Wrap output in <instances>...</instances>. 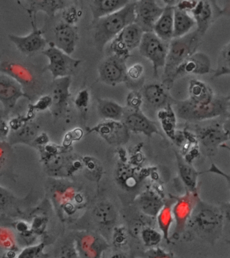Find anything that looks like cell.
I'll list each match as a JSON object with an SVG mask.
<instances>
[{
    "mask_svg": "<svg viewBox=\"0 0 230 258\" xmlns=\"http://www.w3.org/2000/svg\"><path fill=\"white\" fill-rule=\"evenodd\" d=\"M175 111L177 117L189 121L203 122L220 117H227L230 114V94L217 96L211 103L201 104L191 101L188 98L183 101H176Z\"/></svg>",
    "mask_w": 230,
    "mask_h": 258,
    "instance_id": "obj_1",
    "label": "cell"
},
{
    "mask_svg": "<svg viewBox=\"0 0 230 258\" xmlns=\"http://www.w3.org/2000/svg\"><path fill=\"white\" fill-rule=\"evenodd\" d=\"M223 221V211L200 199L190 220L191 227L198 237L209 243H215L221 236Z\"/></svg>",
    "mask_w": 230,
    "mask_h": 258,
    "instance_id": "obj_2",
    "label": "cell"
},
{
    "mask_svg": "<svg viewBox=\"0 0 230 258\" xmlns=\"http://www.w3.org/2000/svg\"><path fill=\"white\" fill-rule=\"evenodd\" d=\"M95 21L94 41L98 50L103 51L126 27L135 23V3L131 2L119 11Z\"/></svg>",
    "mask_w": 230,
    "mask_h": 258,
    "instance_id": "obj_3",
    "label": "cell"
},
{
    "mask_svg": "<svg viewBox=\"0 0 230 258\" xmlns=\"http://www.w3.org/2000/svg\"><path fill=\"white\" fill-rule=\"evenodd\" d=\"M201 38L195 30L183 37L173 38L170 41L163 81L164 85L167 89L173 87V77L178 67L188 57L197 52Z\"/></svg>",
    "mask_w": 230,
    "mask_h": 258,
    "instance_id": "obj_4",
    "label": "cell"
},
{
    "mask_svg": "<svg viewBox=\"0 0 230 258\" xmlns=\"http://www.w3.org/2000/svg\"><path fill=\"white\" fill-rule=\"evenodd\" d=\"M169 43L162 40L153 31L145 32L142 36L141 43L138 47L139 53L151 62L155 77L159 75V70L165 67Z\"/></svg>",
    "mask_w": 230,
    "mask_h": 258,
    "instance_id": "obj_5",
    "label": "cell"
},
{
    "mask_svg": "<svg viewBox=\"0 0 230 258\" xmlns=\"http://www.w3.org/2000/svg\"><path fill=\"white\" fill-rule=\"evenodd\" d=\"M199 149L201 153L207 156H213L218 148L229 141L223 127V122L211 121L205 125H198L195 128Z\"/></svg>",
    "mask_w": 230,
    "mask_h": 258,
    "instance_id": "obj_6",
    "label": "cell"
},
{
    "mask_svg": "<svg viewBox=\"0 0 230 258\" xmlns=\"http://www.w3.org/2000/svg\"><path fill=\"white\" fill-rule=\"evenodd\" d=\"M41 53L49 60V63L45 70L51 74L53 80L71 77L72 74L82 62L81 59L72 57L52 43L49 44V47L45 48Z\"/></svg>",
    "mask_w": 230,
    "mask_h": 258,
    "instance_id": "obj_7",
    "label": "cell"
},
{
    "mask_svg": "<svg viewBox=\"0 0 230 258\" xmlns=\"http://www.w3.org/2000/svg\"><path fill=\"white\" fill-rule=\"evenodd\" d=\"M0 73L11 76L19 82L29 100H32L31 93H37L39 85L38 77L35 72L25 64L10 61L0 62Z\"/></svg>",
    "mask_w": 230,
    "mask_h": 258,
    "instance_id": "obj_8",
    "label": "cell"
},
{
    "mask_svg": "<svg viewBox=\"0 0 230 258\" xmlns=\"http://www.w3.org/2000/svg\"><path fill=\"white\" fill-rule=\"evenodd\" d=\"M144 32L135 23L128 25L112 40L111 51L113 55L127 59L131 52L139 47Z\"/></svg>",
    "mask_w": 230,
    "mask_h": 258,
    "instance_id": "obj_9",
    "label": "cell"
},
{
    "mask_svg": "<svg viewBox=\"0 0 230 258\" xmlns=\"http://www.w3.org/2000/svg\"><path fill=\"white\" fill-rule=\"evenodd\" d=\"M127 59L112 54L100 65V80L106 85L115 87L127 80Z\"/></svg>",
    "mask_w": 230,
    "mask_h": 258,
    "instance_id": "obj_10",
    "label": "cell"
},
{
    "mask_svg": "<svg viewBox=\"0 0 230 258\" xmlns=\"http://www.w3.org/2000/svg\"><path fill=\"white\" fill-rule=\"evenodd\" d=\"M221 8L216 0H198L191 12L196 23V31L203 37L215 20L221 17Z\"/></svg>",
    "mask_w": 230,
    "mask_h": 258,
    "instance_id": "obj_11",
    "label": "cell"
},
{
    "mask_svg": "<svg viewBox=\"0 0 230 258\" xmlns=\"http://www.w3.org/2000/svg\"><path fill=\"white\" fill-rule=\"evenodd\" d=\"M33 31L26 36L9 35L10 41L24 55L31 56L45 49L47 41L44 37L43 32L37 27L36 21L31 20Z\"/></svg>",
    "mask_w": 230,
    "mask_h": 258,
    "instance_id": "obj_12",
    "label": "cell"
},
{
    "mask_svg": "<svg viewBox=\"0 0 230 258\" xmlns=\"http://www.w3.org/2000/svg\"><path fill=\"white\" fill-rule=\"evenodd\" d=\"M135 3V23L145 32H152L165 7L158 5L156 0H137Z\"/></svg>",
    "mask_w": 230,
    "mask_h": 258,
    "instance_id": "obj_13",
    "label": "cell"
},
{
    "mask_svg": "<svg viewBox=\"0 0 230 258\" xmlns=\"http://www.w3.org/2000/svg\"><path fill=\"white\" fill-rule=\"evenodd\" d=\"M211 72V61L209 56L203 52H195L176 70L173 82L174 83L176 80L185 76L205 75Z\"/></svg>",
    "mask_w": 230,
    "mask_h": 258,
    "instance_id": "obj_14",
    "label": "cell"
},
{
    "mask_svg": "<svg viewBox=\"0 0 230 258\" xmlns=\"http://www.w3.org/2000/svg\"><path fill=\"white\" fill-rule=\"evenodd\" d=\"M22 98L29 100L21 84L11 76L0 73V103L4 109L11 111Z\"/></svg>",
    "mask_w": 230,
    "mask_h": 258,
    "instance_id": "obj_15",
    "label": "cell"
},
{
    "mask_svg": "<svg viewBox=\"0 0 230 258\" xmlns=\"http://www.w3.org/2000/svg\"><path fill=\"white\" fill-rule=\"evenodd\" d=\"M169 89L164 85L154 83L145 85L142 89L141 93L143 98V103L146 106L161 110L167 107L168 105H174L175 100L170 95Z\"/></svg>",
    "mask_w": 230,
    "mask_h": 258,
    "instance_id": "obj_16",
    "label": "cell"
},
{
    "mask_svg": "<svg viewBox=\"0 0 230 258\" xmlns=\"http://www.w3.org/2000/svg\"><path fill=\"white\" fill-rule=\"evenodd\" d=\"M122 121L129 131L134 133L143 134L149 137L159 133L155 122L149 119L140 109H132L131 112L127 113L125 111Z\"/></svg>",
    "mask_w": 230,
    "mask_h": 258,
    "instance_id": "obj_17",
    "label": "cell"
},
{
    "mask_svg": "<svg viewBox=\"0 0 230 258\" xmlns=\"http://www.w3.org/2000/svg\"><path fill=\"white\" fill-rule=\"evenodd\" d=\"M53 38L52 43L68 55H71L75 51L79 35L73 25L65 22L57 24L54 28Z\"/></svg>",
    "mask_w": 230,
    "mask_h": 258,
    "instance_id": "obj_18",
    "label": "cell"
},
{
    "mask_svg": "<svg viewBox=\"0 0 230 258\" xmlns=\"http://www.w3.org/2000/svg\"><path fill=\"white\" fill-rule=\"evenodd\" d=\"M91 132L99 134L110 143H121L129 137V130L123 121L107 120L95 126Z\"/></svg>",
    "mask_w": 230,
    "mask_h": 258,
    "instance_id": "obj_19",
    "label": "cell"
},
{
    "mask_svg": "<svg viewBox=\"0 0 230 258\" xmlns=\"http://www.w3.org/2000/svg\"><path fill=\"white\" fill-rule=\"evenodd\" d=\"M71 85V77H66L53 80L52 84L51 97L54 114L58 115L65 107L70 97V86Z\"/></svg>",
    "mask_w": 230,
    "mask_h": 258,
    "instance_id": "obj_20",
    "label": "cell"
},
{
    "mask_svg": "<svg viewBox=\"0 0 230 258\" xmlns=\"http://www.w3.org/2000/svg\"><path fill=\"white\" fill-rule=\"evenodd\" d=\"M189 99L196 103H211L216 97L212 88L201 80L192 79L189 85Z\"/></svg>",
    "mask_w": 230,
    "mask_h": 258,
    "instance_id": "obj_21",
    "label": "cell"
},
{
    "mask_svg": "<svg viewBox=\"0 0 230 258\" xmlns=\"http://www.w3.org/2000/svg\"><path fill=\"white\" fill-rule=\"evenodd\" d=\"M174 9L175 8L165 7L163 14L154 27L153 32L166 42L173 39Z\"/></svg>",
    "mask_w": 230,
    "mask_h": 258,
    "instance_id": "obj_22",
    "label": "cell"
},
{
    "mask_svg": "<svg viewBox=\"0 0 230 258\" xmlns=\"http://www.w3.org/2000/svg\"><path fill=\"white\" fill-rule=\"evenodd\" d=\"M131 2V0H92L91 9L94 19L119 11Z\"/></svg>",
    "mask_w": 230,
    "mask_h": 258,
    "instance_id": "obj_23",
    "label": "cell"
},
{
    "mask_svg": "<svg viewBox=\"0 0 230 258\" xmlns=\"http://www.w3.org/2000/svg\"><path fill=\"white\" fill-rule=\"evenodd\" d=\"M29 8L26 9L31 20L36 21V16L39 12L46 14L49 18H53L61 9L59 0H27Z\"/></svg>",
    "mask_w": 230,
    "mask_h": 258,
    "instance_id": "obj_24",
    "label": "cell"
},
{
    "mask_svg": "<svg viewBox=\"0 0 230 258\" xmlns=\"http://www.w3.org/2000/svg\"><path fill=\"white\" fill-rule=\"evenodd\" d=\"M39 127L32 120L26 122L19 129L15 131H11L8 137L10 145L24 143L29 145L33 143L38 136Z\"/></svg>",
    "mask_w": 230,
    "mask_h": 258,
    "instance_id": "obj_25",
    "label": "cell"
},
{
    "mask_svg": "<svg viewBox=\"0 0 230 258\" xmlns=\"http://www.w3.org/2000/svg\"><path fill=\"white\" fill-rule=\"evenodd\" d=\"M196 26L195 19L188 12L182 11L178 8L174 9L173 38L183 37L192 31Z\"/></svg>",
    "mask_w": 230,
    "mask_h": 258,
    "instance_id": "obj_26",
    "label": "cell"
},
{
    "mask_svg": "<svg viewBox=\"0 0 230 258\" xmlns=\"http://www.w3.org/2000/svg\"><path fill=\"white\" fill-rule=\"evenodd\" d=\"M99 115L105 120L122 121L125 109L119 104L108 99H98Z\"/></svg>",
    "mask_w": 230,
    "mask_h": 258,
    "instance_id": "obj_27",
    "label": "cell"
},
{
    "mask_svg": "<svg viewBox=\"0 0 230 258\" xmlns=\"http://www.w3.org/2000/svg\"><path fill=\"white\" fill-rule=\"evenodd\" d=\"M162 126L166 134L171 139H174L176 134L177 125V115L173 107V105H168L167 107L159 110L158 113Z\"/></svg>",
    "mask_w": 230,
    "mask_h": 258,
    "instance_id": "obj_28",
    "label": "cell"
},
{
    "mask_svg": "<svg viewBox=\"0 0 230 258\" xmlns=\"http://www.w3.org/2000/svg\"><path fill=\"white\" fill-rule=\"evenodd\" d=\"M179 167L180 175L189 191H197V180L201 173L186 162L180 161Z\"/></svg>",
    "mask_w": 230,
    "mask_h": 258,
    "instance_id": "obj_29",
    "label": "cell"
},
{
    "mask_svg": "<svg viewBox=\"0 0 230 258\" xmlns=\"http://www.w3.org/2000/svg\"><path fill=\"white\" fill-rule=\"evenodd\" d=\"M94 217L101 225H111L115 221L117 214L113 206L109 203L100 204L93 212Z\"/></svg>",
    "mask_w": 230,
    "mask_h": 258,
    "instance_id": "obj_30",
    "label": "cell"
},
{
    "mask_svg": "<svg viewBox=\"0 0 230 258\" xmlns=\"http://www.w3.org/2000/svg\"><path fill=\"white\" fill-rule=\"evenodd\" d=\"M139 206L141 211L146 215L155 217L161 211L163 203L155 195L147 193L141 197L139 201Z\"/></svg>",
    "mask_w": 230,
    "mask_h": 258,
    "instance_id": "obj_31",
    "label": "cell"
},
{
    "mask_svg": "<svg viewBox=\"0 0 230 258\" xmlns=\"http://www.w3.org/2000/svg\"><path fill=\"white\" fill-rule=\"evenodd\" d=\"M230 75V41L222 48L218 56L217 68L213 71V78Z\"/></svg>",
    "mask_w": 230,
    "mask_h": 258,
    "instance_id": "obj_32",
    "label": "cell"
},
{
    "mask_svg": "<svg viewBox=\"0 0 230 258\" xmlns=\"http://www.w3.org/2000/svg\"><path fill=\"white\" fill-rule=\"evenodd\" d=\"M0 247L7 251H16L17 249L15 236L7 227H0Z\"/></svg>",
    "mask_w": 230,
    "mask_h": 258,
    "instance_id": "obj_33",
    "label": "cell"
},
{
    "mask_svg": "<svg viewBox=\"0 0 230 258\" xmlns=\"http://www.w3.org/2000/svg\"><path fill=\"white\" fill-rule=\"evenodd\" d=\"M9 112L5 109H0V141L7 140L11 132L8 119Z\"/></svg>",
    "mask_w": 230,
    "mask_h": 258,
    "instance_id": "obj_34",
    "label": "cell"
},
{
    "mask_svg": "<svg viewBox=\"0 0 230 258\" xmlns=\"http://www.w3.org/2000/svg\"><path fill=\"white\" fill-rule=\"evenodd\" d=\"M44 244L41 243L37 245L29 246L21 252L19 258H37L43 255Z\"/></svg>",
    "mask_w": 230,
    "mask_h": 258,
    "instance_id": "obj_35",
    "label": "cell"
},
{
    "mask_svg": "<svg viewBox=\"0 0 230 258\" xmlns=\"http://www.w3.org/2000/svg\"><path fill=\"white\" fill-rule=\"evenodd\" d=\"M52 106V98L51 95H44L40 97L35 103L29 105V110L35 112L45 111L47 109H51Z\"/></svg>",
    "mask_w": 230,
    "mask_h": 258,
    "instance_id": "obj_36",
    "label": "cell"
},
{
    "mask_svg": "<svg viewBox=\"0 0 230 258\" xmlns=\"http://www.w3.org/2000/svg\"><path fill=\"white\" fill-rule=\"evenodd\" d=\"M127 103L131 109H140V107L143 104V98H142L141 92H131L127 96Z\"/></svg>",
    "mask_w": 230,
    "mask_h": 258,
    "instance_id": "obj_37",
    "label": "cell"
},
{
    "mask_svg": "<svg viewBox=\"0 0 230 258\" xmlns=\"http://www.w3.org/2000/svg\"><path fill=\"white\" fill-rule=\"evenodd\" d=\"M144 67L143 64L137 63L133 64L127 71V78L131 81H136L139 80L143 76Z\"/></svg>",
    "mask_w": 230,
    "mask_h": 258,
    "instance_id": "obj_38",
    "label": "cell"
},
{
    "mask_svg": "<svg viewBox=\"0 0 230 258\" xmlns=\"http://www.w3.org/2000/svg\"><path fill=\"white\" fill-rule=\"evenodd\" d=\"M207 172H208V173L217 174V175H221L222 177L225 178V179L227 181L228 185H229L230 188V175H228L227 173H224V172L222 171L221 170H220L217 166L214 165V164H212L211 167H210V169L208 170ZM223 212L224 213H225L226 217H227V219H230V203L227 204V205H225V211Z\"/></svg>",
    "mask_w": 230,
    "mask_h": 258,
    "instance_id": "obj_39",
    "label": "cell"
},
{
    "mask_svg": "<svg viewBox=\"0 0 230 258\" xmlns=\"http://www.w3.org/2000/svg\"><path fill=\"white\" fill-rule=\"evenodd\" d=\"M11 152V145L7 142L0 141V171L5 167Z\"/></svg>",
    "mask_w": 230,
    "mask_h": 258,
    "instance_id": "obj_40",
    "label": "cell"
},
{
    "mask_svg": "<svg viewBox=\"0 0 230 258\" xmlns=\"http://www.w3.org/2000/svg\"><path fill=\"white\" fill-rule=\"evenodd\" d=\"M14 201H15V197L11 195V192L0 185V208H5L12 205Z\"/></svg>",
    "mask_w": 230,
    "mask_h": 258,
    "instance_id": "obj_41",
    "label": "cell"
},
{
    "mask_svg": "<svg viewBox=\"0 0 230 258\" xmlns=\"http://www.w3.org/2000/svg\"><path fill=\"white\" fill-rule=\"evenodd\" d=\"M83 136V131L81 128H75L73 131L66 134L64 143L69 144L73 141H77L81 139Z\"/></svg>",
    "mask_w": 230,
    "mask_h": 258,
    "instance_id": "obj_42",
    "label": "cell"
},
{
    "mask_svg": "<svg viewBox=\"0 0 230 258\" xmlns=\"http://www.w3.org/2000/svg\"><path fill=\"white\" fill-rule=\"evenodd\" d=\"M89 101V93L87 90H83L80 92L75 99V104L78 107H85L88 105Z\"/></svg>",
    "mask_w": 230,
    "mask_h": 258,
    "instance_id": "obj_43",
    "label": "cell"
},
{
    "mask_svg": "<svg viewBox=\"0 0 230 258\" xmlns=\"http://www.w3.org/2000/svg\"><path fill=\"white\" fill-rule=\"evenodd\" d=\"M198 0H181L177 5V8L182 11L191 13L195 6L197 5ZM176 8V7H175Z\"/></svg>",
    "mask_w": 230,
    "mask_h": 258,
    "instance_id": "obj_44",
    "label": "cell"
},
{
    "mask_svg": "<svg viewBox=\"0 0 230 258\" xmlns=\"http://www.w3.org/2000/svg\"><path fill=\"white\" fill-rule=\"evenodd\" d=\"M14 227H15V229L17 230L18 233H19L21 235H25V234L32 231L31 228L30 229L29 224L26 223L25 221H20L16 222Z\"/></svg>",
    "mask_w": 230,
    "mask_h": 258,
    "instance_id": "obj_45",
    "label": "cell"
},
{
    "mask_svg": "<svg viewBox=\"0 0 230 258\" xmlns=\"http://www.w3.org/2000/svg\"><path fill=\"white\" fill-rule=\"evenodd\" d=\"M75 10L73 9H68L63 14V18L65 19V23L72 25L74 21L77 19V14L75 13Z\"/></svg>",
    "mask_w": 230,
    "mask_h": 258,
    "instance_id": "obj_46",
    "label": "cell"
},
{
    "mask_svg": "<svg viewBox=\"0 0 230 258\" xmlns=\"http://www.w3.org/2000/svg\"><path fill=\"white\" fill-rule=\"evenodd\" d=\"M131 232L133 235L138 236L141 235L143 233V225H142L141 222L139 221H135L131 223Z\"/></svg>",
    "mask_w": 230,
    "mask_h": 258,
    "instance_id": "obj_47",
    "label": "cell"
},
{
    "mask_svg": "<svg viewBox=\"0 0 230 258\" xmlns=\"http://www.w3.org/2000/svg\"><path fill=\"white\" fill-rule=\"evenodd\" d=\"M220 14H221V17L225 16V17H230V0H225L223 7L221 9Z\"/></svg>",
    "mask_w": 230,
    "mask_h": 258,
    "instance_id": "obj_48",
    "label": "cell"
},
{
    "mask_svg": "<svg viewBox=\"0 0 230 258\" xmlns=\"http://www.w3.org/2000/svg\"><path fill=\"white\" fill-rule=\"evenodd\" d=\"M223 127L229 141H230V114L225 117V119L223 121Z\"/></svg>",
    "mask_w": 230,
    "mask_h": 258,
    "instance_id": "obj_49",
    "label": "cell"
},
{
    "mask_svg": "<svg viewBox=\"0 0 230 258\" xmlns=\"http://www.w3.org/2000/svg\"><path fill=\"white\" fill-rule=\"evenodd\" d=\"M181 0H163L166 5V7L175 8L179 5Z\"/></svg>",
    "mask_w": 230,
    "mask_h": 258,
    "instance_id": "obj_50",
    "label": "cell"
},
{
    "mask_svg": "<svg viewBox=\"0 0 230 258\" xmlns=\"http://www.w3.org/2000/svg\"><path fill=\"white\" fill-rule=\"evenodd\" d=\"M221 147L225 148V149L229 150V151H230V147H229V146H228V145H226L225 143L223 144V145H222L221 146Z\"/></svg>",
    "mask_w": 230,
    "mask_h": 258,
    "instance_id": "obj_51",
    "label": "cell"
},
{
    "mask_svg": "<svg viewBox=\"0 0 230 258\" xmlns=\"http://www.w3.org/2000/svg\"><path fill=\"white\" fill-rule=\"evenodd\" d=\"M16 1H17L18 5L21 6L22 7L24 8L23 5H22V0H16Z\"/></svg>",
    "mask_w": 230,
    "mask_h": 258,
    "instance_id": "obj_52",
    "label": "cell"
},
{
    "mask_svg": "<svg viewBox=\"0 0 230 258\" xmlns=\"http://www.w3.org/2000/svg\"><path fill=\"white\" fill-rule=\"evenodd\" d=\"M3 218H4V216L0 215V223H2V222L3 221Z\"/></svg>",
    "mask_w": 230,
    "mask_h": 258,
    "instance_id": "obj_53",
    "label": "cell"
},
{
    "mask_svg": "<svg viewBox=\"0 0 230 258\" xmlns=\"http://www.w3.org/2000/svg\"><path fill=\"white\" fill-rule=\"evenodd\" d=\"M59 1L60 4H61V5L62 6V7H63V3H64V0H59Z\"/></svg>",
    "mask_w": 230,
    "mask_h": 258,
    "instance_id": "obj_54",
    "label": "cell"
},
{
    "mask_svg": "<svg viewBox=\"0 0 230 258\" xmlns=\"http://www.w3.org/2000/svg\"><path fill=\"white\" fill-rule=\"evenodd\" d=\"M1 59H2V55H1V54H0V62H1Z\"/></svg>",
    "mask_w": 230,
    "mask_h": 258,
    "instance_id": "obj_55",
    "label": "cell"
},
{
    "mask_svg": "<svg viewBox=\"0 0 230 258\" xmlns=\"http://www.w3.org/2000/svg\"><path fill=\"white\" fill-rule=\"evenodd\" d=\"M137 1V0H132V2H135Z\"/></svg>",
    "mask_w": 230,
    "mask_h": 258,
    "instance_id": "obj_56",
    "label": "cell"
}]
</instances>
